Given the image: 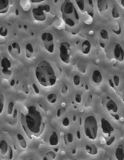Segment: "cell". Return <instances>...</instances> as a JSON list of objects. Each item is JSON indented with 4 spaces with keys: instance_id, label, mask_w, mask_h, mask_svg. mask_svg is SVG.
Returning <instances> with one entry per match:
<instances>
[{
    "instance_id": "obj_35",
    "label": "cell",
    "mask_w": 124,
    "mask_h": 160,
    "mask_svg": "<svg viewBox=\"0 0 124 160\" xmlns=\"http://www.w3.org/2000/svg\"><path fill=\"white\" fill-rule=\"evenodd\" d=\"M44 2H45L44 0H32V1H30V2L32 3V4H36V3H38V4H41V3H43Z\"/></svg>"
},
{
    "instance_id": "obj_3",
    "label": "cell",
    "mask_w": 124,
    "mask_h": 160,
    "mask_svg": "<svg viewBox=\"0 0 124 160\" xmlns=\"http://www.w3.org/2000/svg\"><path fill=\"white\" fill-rule=\"evenodd\" d=\"M60 12L62 20L66 26L75 27L79 23L80 15L75 4L70 0H65L60 7Z\"/></svg>"
},
{
    "instance_id": "obj_20",
    "label": "cell",
    "mask_w": 124,
    "mask_h": 160,
    "mask_svg": "<svg viewBox=\"0 0 124 160\" xmlns=\"http://www.w3.org/2000/svg\"><path fill=\"white\" fill-rule=\"evenodd\" d=\"M75 7L78 11L79 13L84 14L85 12V1H74Z\"/></svg>"
},
{
    "instance_id": "obj_13",
    "label": "cell",
    "mask_w": 124,
    "mask_h": 160,
    "mask_svg": "<svg viewBox=\"0 0 124 160\" xmlns=\"http://www.w3.org/2000/svg\"><path fill=\"white\" fill-rule=\"evenodd\" d=\"M91 79L93 82L96 84H101L103 82V75L102 73L99 71L98 70H94V72L92 73V76H91Z\"/></svg>"
},
{
    "instance_id": "obj_9",
    "label": "cell",
    "mask_w": 124,
    "mask_h": 160,
    "mask_svg": "<svg viewBox=\"0 0 124 160\" xmlns=\"http://www.w3.org/2000/svg\"><path fill=\"white\" fill-rule=\"evenodd\" d=\"M0 66L2 68V74L4 78H10L12 75L11 67L12 64L11 61L7 57H4L0 63Z\"/></svg>"
},
{
    "instance_id": "obj_2",
    "label": "cell",
    "mask_w": 124,
    "mask_h": 160,
    "mask_svg": "<svg viewBox=\"0 0 124 160\" xmlns=\"http://www.w3.org/2000/svg\"><path fill=\"white\" fill-rule=\"evenodd\" d=\"M35 78L43 88L53 87L57 82V76L52 64L43 60L37 64L34 70Z\"/></svg>"
},
{
    "instance_id": "obj_37",
    "label": "cell",
    "mask_w": 124,
    "mask_h": 160,
    "mask_svg": "<svg viewBox=\"0 0 124 160\" xmlns=\"http://www.w3.org/2000/svg\"><path fill=\"white\" fill-rule=\"evenodd\" d=\"M29 160H34V159H29Z\"/></svg>"
},
{
    "instance_id": "obj_8",
    "label": "cell",
    "mask_w": 124,
    "mask_h": 160,
    "mask_svg": "<svg viewBox=\"0 0 124 160\" xmlns=\"http://www.w3.org/2000/svg\"><path fill=\"white\" fill-rule=\"evenodd\" d=\"M0 155L5 159H7V156L8 157V159L13 158V151L7 141L4 139L0 141Z\"/></svg>"
},
{
    "instance_id": "obj_26",
    "label": "cell",
    "mask_w": 124,
    "mask_h": 160,
    "mask_svg": "<svg viewBox=\"0 0 124 160\" xmlns=\"http://www.w3.org/2000/svg\"><path fill=\"white\" fill-rule=\"evenodd\" d=\"M8 36V29L4 27H0V36L6 37Z\"/></svg>"
},
{
    "instance_id": "obj_27",
    "label": "cell",
    "mask_w": 124,
    "mask_h": 160,
    "mask_svg": "<svg viewBox=\"0 0 124 160\" xmlns=\"http://www.w3.org/2000/svg\"><path fill=\"white\" fill-rule=\"evenodd\" d=\"M47 98H48V100L49 101V102L54 103L56 102V100H57V96L55 94H50V95H48Z\"/></svg>"
},
{
    "instance_id": "obj_19",
    "label": "cell",
    "mask_w": 124,
    "mask_h": 160,
    "mask_svg": "<svg viewBox=\"0 0 124 160\" xmlns=\"http://www.w3.org/2000/svg\"><path fill=\"white\" fill-rule=\"evenodd\" d=\"M25 50V56L28 59L32 58L34 54V48L31 43H27L25 45V50Z\"/></svg>"
},
{
    "instance_id": "obj_15",
    "label": "cell",
    "mask_w": 124,
    "mask_h": 160,
    "mask_svg": "<svg viewBox=\"0 0 124 160\" xmlns=\"http://www.w3.org/2000/svg\"><path fill=\"white\" fill-rule=\"evenodd\" d=\"M11 1L9 0H0V15L6 14L10 7Z\"/></svg>"
},
{
    "instance_id": "obj_1",
    "label": "cell",
    "mask_w": 124,
    "mask_h": 160,
    "mask_svg": "<svg viewBox=\"0 0 124 160\" xmlns=\"http://www.w3.org/2000/svg\"><path fill=\"white\" fill-rule=\"evenodd\" d=\"M21 122L26 133L29 136L39 137L44 128L43 117L36 106L30 105L21 116Z\"/></svg>"
},
{
    "instance_id": "obj_24",
    "label": "cell",
    "mask_w": 124,
    "mask_h": 160,
    "mask_svg": "<svg viewBox=\"0 0 124 160\" xmlns=\"http://www.w3.org/2000/svg\"><path fill=\"white\" fill-rule=\"evenodd\" d=\"M111 82H112L114 87L118 88L120 85V78L118 75H114L113 77V79H111Z\"/></svg>"
},
{
    "instance_id": "obj_23",
    "label": "cell",
    "mask_w": 124,
    "mask_h": 160,
    "mask_svg": "<svg viewBox=\"0 0 124 160\" xmlns=\"http://www.w3.org/2000/svg\"><path fill=\"white\" fill-rule=\"evenodd\" d=\"M4 110V96L0 91V115H2Z\"/></svg>"
},
{
    "instance_id": "obj_29",
    "label": "cell",
    "mask_w": 124,
    "mask_h": 160,
    "mask_svg": "<svg viewBox=\"0 0 124 160\" xmlns=\"http://www.w3.org/2000/svg\"><path fill=\"white\" fill-rule=\"evenodd\" d=\"M80 82H81V79H80V77L79 75H75L73 77V83L75 86L80 85Z\"/></svg>"
},
{
    "instance_id": "obj_17",
    "label": "cell",
    "mask_w": 124,
    "mask_h": 160,
    "mask_svg": "<svg viewBox=\"0 0 124 160\" xmlns=\"http://www.w3.org/2000/svg\"><path fill=\"white\" fill-rule=\"evenodd\" d=\"M115 158L116 160H124V148L120 145L116 148L115 150Z\"/></svg>"
},
{
    "instance_id": "obj_25",
    "label": "cell",
    "mask_w": 124,
    "mask_h": 160,
    "mask_svg": "<svg viewBox=\"0 0 124 160\" xmlns=\"http://www.w3.org/2000/svg\"><path fill=\"white\" fill-rule=\"evenodd\" d=\"M100 36L104 40H108L109 39V33L105 29H102L100 32Z\"/></svg>"
},
{
    "instance_id": "obj_18",
    "label": "cell",
    "mask_w": 124,
    "mask_h": 160,
    "mask_svg": "<svg viewBox=\"0 0 124 160\" xmlns=\"http://www.w3.org/2000/svg\"><path fill=\"white\" fill-rule=\"evenodd\" d=\"M59 137L57 132H53L51 134L50 137L49 138V143L51 146H56L59 144Z\"/></svg>"
},
{
    "instance_id": "obj_7",
    "label": "cell",
    "mask_w": 124,
    "mask_h": 160,
    "mask_svg": "<svg viewBox=\"0 0 124 160\" xmlns=\"http://www.w3.org/2000/svg\"><path fill=\"white\" fill-rule=\"evenodd\" d=\"M49 10V7L48 5L37 7L32 9L33 18L37 22H44L47 18V12Z\"/></svg>"
},
{
    "instance_id": "obj_10",
    "label": "cell",
    "mask_w": 124,
    "mask_h": 160,
    "mask_svg": "<svg viewBox=\"0 0 124 160\" xmlns=\"http://www.w3.org/2000/svg\"><path fill=\"white\" fill-rule=\"evenodd\" d=\"M101 129L103 133L106 137H109L114 132V128L107 119L103 118L101 119Z\"/></svg>"
},
{
    "instance_id": "obj_33",
    "label": "cell",
    "mask_w": 124,
    "mask_h": 160,
    "mask_svg": "<svg viewBox=\"0 0 124 160\" xmlns=\"http://www.w3.org/2000/svg\"><path fill=\"white\" fill-rule=\"evenodd\" d=\"M114 140H115V138H114V137H110V140L107 141V146H110L111 143H114Z\"/></svg>"
},
{
    "instance_id": "obj_30",
    "label": "cell",
    "mask_w": 124,
    "mask_h": 160,
    "mask_svg": "<svg viewBox=\"0 0 124 160\" xmlns=\"http://www.w3.org/2000/svg\"><path fill=\"white\" fill-rule=\"evenodd\" d=\"M13 102H10L8 104V115H11L12 113H13Z\"/></svg>"
},
{
    "instance_id": "obj_31",
    "label": "cell",
    "mask_w": 124,
    "mask_h": 160,
    "mask_svg": "<svg viewBox=\"0 0 124 160\" xmlns=\"http://www.w3.org/2000/svg\"><path fill=\"white\" fill-rule=\"evenodd\" d=\"M120 95H121V98H122L123 102H124V83L122 84L121 87Z\"/></svg>"
},
{
    "instance_id": "obj_11",
    "label": "cell",
    "mask_w": 124,
    "mask_h": 160,
    "mask_svg": "<svg viewBox=\"0 0 124 160\" xmlns=\"http://www.w3.org/2000/svg\"><path fill=\"white\" fill-rule=\"evenodd\" d=\"M113 56L114 58L119 62H122L124 61V50L120 44L116 43L114 45L113 49Z\"/></svg>"
},
{
    "instance_id": "obj_21",
    "label": "cell",
    "mask_w": 124,
    "mask_h": 160,
    "mask_svg": "<svg viewBox=\"0 0 124 160\" xmlns=\"http://www.w3.org/2000/svg\"><path fill=\"white\" fill-rule=\"evenodd\" d=\"M96 6L98 10L100 12H103L107 11L108 8V4L106 1H97Z\"/></svg>"
},
{
    "instance_id": "obj_28",
    "label": "cell",
    "mask_w": 124,
    "mask_h": 160,
    "mask_svg": "<svg viewBox=\"0 0 124 160\" xmlns=\"http://www.w3.org/2000/svg\"><path fill=\"white\" fill-rule=\"evenodd\" d=\"M111 15H112V17L114 18H115V19H117V18H119L120 17L119 12L118 11L116 8H115V7L113 8L112 11H111Z\"/></svg>"
},
{
    "instance_id": "obj_36",
    "label": "cell",
    "mask_w": 124,
    "mask_h": 160,
    "mask_svg": "<svg viewBox=\"0 0 124 160\" xmlns=\"http://www.w3.org/2000/svg\"><path fill=\"white\" fill-rule=\"evenodd\" d=\"M120 3V5L121 6L122 8H124V0H121V1L119 2Z\"/></svg>"
},
{
    "instance_id": "obj_6",
    "label": "cell",
    "mask_w": 124,
    "mask_h": 160,
    "mask_svg": "<svg viewBox=\"0 0 124 160\" xmlns=\"http://www.w3.org/2000/svg\"><path fill=\"white\" fill-rule=\"evenodd\" d=\"M41 45L48 53L52 54L54 52V36L49 32H44L41 36Z\"/></svg>"
},
{
    "instance_id": "obj_34",
    "label": "cell",
    "mask_w": 124,
    "mask_h": 160,
    "mask_svg": "<svg viewBox=\"0 0 124 160\" xmlns=\"http://www.w3.org/2000/svg\"><path fill=\"white\" fill-rule=\"evenodd\" d=\"M75 100H76V102H77V103H80L81 102V100H82V98H81V96H80V95H76V96H75Z\"/></svg>"
},
{
    "instance_id": "obj_14",
    "label": "cell",
    "mask_w": 124,
    "mask_h": 160,
    "mask_svg": "<svg viewBox=\"0 0 124 160\" xmlns=\"http://www.w3.org/2000/svg\"><path fill=\"white\" fill-rule=\"evenodd\" d=\"M82 53L83 54L87 55L89 54L91 50V45L88 40H85L81 44V48H80Z\"/></svg>"
},
{
    "instance_id": "obj_16",
    "label": "cell",
    "mask_w": 124,
    "mask_h": 160,
    "mask_svg": "<svg viewBox=\"0 0 124 160\" xmlns=\"http://www.w3.org/2000/svg\"><path fill=\"white\" fill-rule=\"evenodd\" d=\"M8 52L13 55H19L20 54V47L17 42H13L8 46Z\"/></svg>"
},
{
    "instance_id": "obj_32",
    "label": "cell",
    "mask_w": 124,
    "mask_h": 160,
    "mask_svg": "<svg viewBox=\"0 0 124 160\" xmlns=\"http://www.w3.org/2000/svg\"><path fill=\"white\" fill-rule=\"evenodd\" d=\"M69 123H70V121H69V119L68 118H65L63 120V121H62V124H63L64 127H67V126H69Z\"/></svg>"
},
{
    "instance_id": "obj_5",
    "label": "cell",
    "mask_w": 124,
    "mask_h": 160,
    "mask_svg": "<svg viewBox=\"0 0 124 160\" xmlns=\"http://www.w3.org/2000/svg\"><path fill=\"white\" fill-rule=\"evenodd\" d=\"M59 56L61 62L66 65H69L71 58L70 44L66 41L61 42L59 48Z\"/></svg>"
},
{
    "instance_id": "obj_12",
    "label": "cell",
    "mask_w": 124,
    "mask_h": 160,
    "mask_svg": "<svg viewBox=\"0 0 124 160\" xmlns=\"http://www.w3.org/2000/svg\"><path fill=\"white\" fill-rule=\"evenodd\" d=\"M105 107H106V109L108 111V112L110 113L111 115L116 114L118 113V111H119V107H118L117 104L113 100L110 99V98H108L107 100Z\"/></svg>"
},
{
    "instance_id": "obj_22",
    "label": "cell",
    "mask_w": 124,
    "mask_h": 160,
    "mask_svg": "<svg viewBox=\"0 0 124 160\" xmlns=\"http://www.w3.org/2000/svg\"><path fill=\"white\" fill-rule=\"evenodd\" d=\"M18 142H19L20 146L23 148H25L26 146H27V143H26V141L24 139V138L23 137V136L20 134H18Z\"/></svg>"
},
{
    "instance_id": "obj_4",
    "label": "cell",
    "mask_w": 124,
    "mask_h": 160,
    "mask_svg": "<svg viewBox=\"0 0 124 160\" xmlns=\"http://www.w3.org/2000/svg\"><path fill=\"white\" fill-rule=\"evenodd\" d=\"M98 122L96 118L93 115H88L84 121L83 130L85 137L91 141L97 139L98 135Z\"/></svg>"
}]
</instances>
